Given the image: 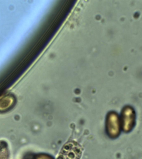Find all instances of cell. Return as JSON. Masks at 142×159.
<instances>
[{
  "mask_svg": "<svg viewBox=\"0 0 142 159\" xmlns=\"http://www.w3.org/2000/svg\"><path fill=\"white\" fill-rule=\"evenodd\" d=\"M136 115L134 109L130 106L125 107L122 110L121 124L125 132L131 131L135 123Z\"/></svg>",
  "mask_w": 142,
  "mask_h": 159,
  "instance_id": "1",
  "label": "cell"
},
{
  "mask_svg": "<svg viewBox=\"0 0 142 159\" xmlns=\"http://www.w3.org/2000/svg\"><path fill=\"white\" fill-rule=\"evenodd\" d=\"M121 124L116 113L112 112L107 118V130L109 136L113 138L118 136L121 133Z\"/></svg>",
  "mask_w": 142,
  "mask_h": 159,
  "instance_id": "2",
  "label": "cell"
},
{
  "mask_svg": "<svg viewBox=\"0 0 142 159\" xmlns=\"http://www.w3.org/2000/svg\"><path fill=\"white\" fill-rule=\"evenodd\" d=\"M74 147L73 145L71 146L70 148V146H68V148H65L63 153L60 156L59 159H78L79 158L80 155L81 154L80 149L78 148V146Z\"/></svg>",
  "mask_w": 142,
  "mask_h": 159,
  "instance_id": "3",
  "label": "cell"
}]
</instances>
